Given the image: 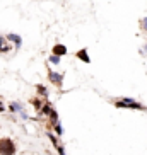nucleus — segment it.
I'll return each instance as SVG.
<instances>
[{
	"label": "nucleus",
	"instance_id": "1",
	"mask_svg": "<svg viewBox=\"0 0 147 155\" xmlns=\"http://www.w3.org/2000/svg\"><path fill=\"white\" fill-rule=\"evenodd\" d=\"M116 107H121V109H137V111H147V106H142L140 102L130 99V97H123L120 101H115Z\"/></svg>",
	"mask_w": 147,
	"mask_h": 155
},
{
	"label": "nucleus",
	"instance_id": "2",
	"mask_svg": "<svg viewBox=\"0 0 147 155\" xmlns=\"http://www.w3.org/2000/svg\"><path fill=\"white\" fill-rule=\"evenodd\" d=\"M17 148L10 138H0V155H15Z\"/></svg>",
	"mask_w": 147,
	"mask_h": 155
},
{
	"label": "nucleus",
	"instance_id": "3",
	"mask_svg": "<svg viewBox=\"0 0 147 155\" xmlns=\"http://www.w3.org/2000/svg\"><path fill=\"white\" fill-rule=\"evenodd\" d=\"M48 78H50L51 84H55V85H58V87H62V84H63V73L50 70V72H48Z\"/></svg>",
	"mask_w": 147,
	"mask_h": 155
},
{
	"label": "nucleus",
	"instance_id": "4",
	"mask_svg": "<svg viewBox=\"0 0 147 155\" xmlns=\"http://www.w3.org/2000/svg\"><path fill=\"white\" fill-rule=\"evenodd\" d=\"M75 56H77V60H80V61H82V63H86V65L91 63V56H89V53H87V50H86V48L79 50L77 53H75Z\"/></svg>",
	"mask_w": 147,
	"mask_h": 155
},
{
	"label": "nucleus",
	"instance_id": "5",
	"mask_svg": "<svg viewBox=\"0 0 147 155\" xmlns=\"http://www.w3.org/2000/svg\"><path fill=\"white\" fill-rule=\"evenodd\" d=\"M67 53L69 51H67V46L65 45H55L53 50H51V55H56V56H65Z\"/></svg>",
	"mask_w": 147,
	"mask_h": 155
},
{
	"label": "nucleus",
	"instance_id": "6",
	"mask_svg": "<svg viewBox=\"0 0 147 155\" xmlns=\"http://www.w3.org/2000/svg\"><path fill=\"white\" fill-rule=\"evenodd\" d=\"M5 41L15 43V48H21V45H22V39H21V36H19V34H14V32L7 34V36H5Z\"/></svg>",
	"mask_w": 147,
	"mask_h": 155
},
{
	"label": "nucleus",
	"instance_id": "7",
	"mask_svg": "<svg viewBox=\"0 0 147 155\" xmlns=\"http://www.w3.org/2000/svg\"><path fill=\"white\" fill-rule=\"evenodd\" d=\"M9 109L12 111V113H21V111H24V107H22V104H21V102H10Z\"/></svg>",
	"mask_w": 147,
	"mask_h": 155
},
{
	"label": "nucleus",
	"instance_id": "8",
	"mask_svg": "<svg viewBox=\"0 0 147 155\" xmlns=\"http://www.w3.org/2000/svg\"><path fill=\"white\" fill-rule=\"evenodd\" d=\"M36 91H38V94H39L41 97H48V94H50L48 89H46L45 85H41V84H38V85H36Z\"/></svg>",
	"mask_w": 147,
	"mask_h": 155
},
{
	"label": "nucleus",
	"instance_id": "9",
	"mask_svg": "<svg viewBox=\"0 0 147 155\" xmlns=\"http://www.w3.org/2000/svg\"><path fill=\"white\" fill-rule=\"evenodd\" d=\"M48 118H50V123H51V124L58 123V113H56L55 109H51L50 113H48Z\"/></svg>",
	"mask_w": 147,
	"mask_h": 155
},
{
	"label": "nucleus",
	"instance_id": "10",
	"mask_svg": "<svg viewBox=\"0 0 147 155\" xmlns=\"http://www.w3.org/2000/svg\"><path fill=\"white\" fill-rule=\"evenodd\" d=\"M51 109H53V107H51L50 102H45V104L41 106V109H39V114H45V116H48V113H50Z\"/></svg>",
	"mask_w": 147,
	"mask_h": 155
},
{
	"label": "nucleus",
	"instance_id": "11",
	"mask_svg": "<svg viewBox=\"0 0 147 155\" xmlns=\"http://www.w3.org/2000/svg\"><path fill=\"white\" fill-rule=\"evenodd\" d=\"M29 102H31V104H32V107H34V109H36V111H39V109H41V106H43L41 99H38V97H34V99H31V101H29Z\"/></svg>",
	"mask_w": 147,
	"mask_h": 155
},
{
	"label": "nucleus",
	"instance_id": "12",
	"mask_svg": "<svg viewBox=\"0 0 147 155\" xmlns=\"http://www.w3.org/2000/svg\"><path fill=\"white\" fill-rule=\"evenodd\" d=\"M53 126H55V133L58 135V137H62V135H63V128H62V124H60V123H55Z\"/></svg>",
	"mask_w": 147,
	"mask_h": 155
},
{
	"label": "nucleus",
	"instance_id": "13",
	"mask_svg": "<svg viewBox=\"0 0 147 155\" xmlns=\"http://www.w3.org/2000/svg\"><path fill=\"white\" fill-rule=\"evenodd\" d=\"M60 60H62V56L51 55V56H50V63H53V65H60Z\"/></svg>",
	"mask_w": 147,
	"mask_h": 155
},
{
	"label": "nucleus",
	"instance_id": "14",
	"mask_svg": "<svg viewBox=\"0 0 147 155\" xmlns=\"http://www.w3.org/2000/svg\"><path fill=\"white\" fill-rule=\"evenodd\" d=\"M46 137H48V138L51 140V143H53V147H56V145H58V141H56V137H55V135H51V133H46Z\"/></svg>",
	"mask_w": 147,
	"mask_h": 155
},
{
	"label": "nucleus",
	"instance_id": "15",
	"mask_svg": "<svg viewBox=\"0 0 147 155\" xmlns=\"http://www.w3.org/2000/svg\"><path fill=\"white\" fill-rule=\"evenodd\" d=\"M140 28H142L144 32H147V17H142V21H140Z\"/></svg>",
	"mask_w": 147,
	"mask_h": 155
},
{
	"label": "nucleus",
	"instance_id": "16",
	"mask_svg": "<svg viewBox=\"0 0 147 155\" xmlns=\"http://www.w3.org/2000/svg\"><path fill=\"white\" fill-rule=\"evenodd\" d=\"M7 51H10V46L4 43V45L0 46V53H7Z\"/></svg>",
	"mask_w": 147,
	"mask_h": 155
},
{
	"label": "nucleus",
	"instance_id": "17",
	"mask_svg": "<svg viewBox=\"0 0 147 155\" xmlns=\"http://www.w3.org/2000/svg\"><path fill=\"white\" fill-rule=\"evenodd\" d=\"M55 148H56V152H58V155H67V153H65V150H63V147H62V145H56Z\"/></svg>",
	"mask_w": 147,
	"mask_h": 155
},
{
	"label": "nucleus",
	"instance_id": "18",
	"mask_svg": "<svg viewBox=\"0 0 147 155\" xmlns=\"http://www.w3.org/2000/svg\"><path fill=\"white\" fill-rule=\"evenodd\" d=\"M4 43H5V36H2V34H0V46L4 45Z\"/></svg>",
	"mask_w": 147,
	"mask_h": 155
},
{
	"label": "nucleus",
	"instance_id": "19",
	"mask_svg": "<svg viewBox=\"0 0 147 155\" xmlns=\"http://www.w3.org/2000/svg\"><path fill=\"white\" fill-rule=\"evenodd\" d=\"M4 111H5V106L2 104V102H0V113H4Z\"/></svg>",
	"mask_w": 147,
	"mask_h": 155
},
{
	"label": "nucleus",
	"instance_id": "20",
	"mask_svg": "<svg viewBox=\"0 0 147 155\" xmlns=\"http://www.w3.org/2000/svg\"><path fill=\"white\" fill-rule=\"evenodd\" d=\"M140 53H147V43H145V48H144V51L140 50Z\"/></svg>",
	"mask_w": 147,
	"mask_h": 155
}]
</instances>
